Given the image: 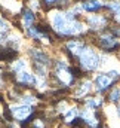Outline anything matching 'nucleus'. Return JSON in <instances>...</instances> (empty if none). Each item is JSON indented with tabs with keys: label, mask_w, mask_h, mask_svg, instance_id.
<instances>
[{
	"label": "nucleus",
	"mask_w": 120,
	"mask_h": 128,
	"mask_svg": "<svg viewBox=\"0 0 120 128\" xmlns=\"http://www.w3.org/2000/svg\"><path fill=\"white\" fill-rule=\"evenodd\" d=\"M46 4H51V3H55V2H58V0H43Z\"/></svg>",
	"instance_id": "obj_16"
},
{
	"label": "nucleus",
	"mask_w": 120,
	"mask_h": 128,
	"mask_svg": "<svg viewBox=\"0 0 120 128\" xmlns=\"http://www.w3.org/2000/svg\"><path fill=\"white\" fill-rule=\"evenodd\" d=\"M98 43H99V46H101L102 49H105V51L114 49V48H117V45H119L117 40H116V37L111 36V34H104V36H101L99 40H98Z\"/></svg>",
	"instance_id": "obj_4"
},
{
	"label": "nucleus",
	"mask_w": 120,
	"mask_h": 128,
	"mask_svg": "<svg viewBox=\"0 0 120 128\" xmlns=\"http://www.w3.org/2000/svg\"><path fill=\"white\" fill-rule=\"evenodd\" d=\"M33 21H34V16H33L31 10H25V12H24V24L28 27V26L33 24Z\"/></svg>",
	"instance_id": "obj_10"
},
{
	"label": "nucleus",
	"mask_w": 120,
	"mask_h": 128,
	"mask_svg": "<svg viewBox=\"0 0 120 128\" xmlns=\"http://www.w3.org/2000/svg\"><path fill=\"white\" fill-rule=\"evenodd\" d=\"M67 48H68V51H71L73 54H76V55H80L82 54V51L85 49V45L82 43V42H68L67 43Z\"/></svg>",
	"instance_id": "obj_7"
},
{
	"label": "nucleus",
	"mask_w": 120,
	"mask_h": 128,
	"mask_svg": "<svg viewBox=\"0 0 120 128\" xmlns=\"http://www.w3.org/2000/svg\"><path fill=\"white\" fill-rule=\"evenodd\" d=\"M117 113H119V116H120V106H119V110H117Z\"/></svg>",
	"instance_id": "obj_17"
},
{
	"label": "nucleus",
	"mask_w": 120,
	"mask_h": 128,
	"mask_svg": "<svg viewBox=\"0 0 120 128\" xmlns=\"http://www.w3.org/2000/svg\"><path fill=\"white\" fill-rule=\"evenodd\" d=\"M79 57H80V64H82V67L85 70H95L99 66L98 54L93 49H90V48H85Z\"/></svg>",
	"instance_id": "obj_2"
},
{
	"label": "nucleus",
	"mask_w": 120,
	"mask_h": 128,
	"mask_svg": "<svg viewBox=\"0 0 120 128\" xmlns=\"http://www.w3.org/2000/svg\"><path fill=\"white\" fill-rule=\"evenodd\" d=\"M7 28H9L7 24H6L3 20H0V40L4 37V34H6V32H7Z\"/></svg>",
	"instance_id": "obj_13"
},
{
	"label": "nucleus",
	"mask_w": 120,
	"mask_h": 128,
	"mask_svg": "<svg viewBox=\"0 0 120 128\" xmlns=\"http://www.w3.org/2000/svg\"><path fill=\"white\" fill-rule=\"evenodd\" d=\"M89 86H90V82H85V84L82 85V88H79L77 96H83L85 92H88V91H89Z\"/></svg>",
	"instance_id": "obj_14"
},
{
	"label": "nucleus",
	"mask_w": 120,
	"mask_h": 128,
	"mask_svg": "<svg viewBox=\"0 0 120 128\" xmlns=\"http://www.w3.org/2000/svg\"><path fill=\"white\" fill-rule=\"evenodd\" d=\"M101 8V3L99 2H96V0H86L85 3H83V9H86V10H98Z\"/></svg>",
	"instance_id": "obj_8"
},
{
	"label": "nucleus",
	"mask_w": 120,
	"mask_h": 128,
	"mask_svg": "<svg viewBox=\"0 0 120 128\" xmlns=\"http://www.w3.org/2000/svg\"><path fill=\"white\" fill-rule=\"evenodd\" d=\"M12 116L18 121H25L31 113H33V109L27 104H21V106H13L12 110H10Z\"/></svg>",
	"instance_id": "obj_3"
},
{
	"label": "nucleus",
	"mask_w": 120,
	"mask_h": 128,
	"mask_svg": "<svg viewBox=\"0 0 120 128\" xmlns=\"http://www.w3.org/2000/svg\"><path fill=\"white\" fill-rule=\"evenodd\" d=\"M24 68H25V61H22V60L15 61V64H13V70L16 72V74L21 73V72H24Z\"/></svg>",
	"instance_id": "obj_11"
},
{
	"label": "nucleus",
	"mask_w": 120,
	"mask_h": 128,
	"mask_svg": "<svg viewBox=\"0 0 120 128\" xmlns=\"http://www.w3.org/2000/svg\"><path fill=\"white\" fill-rule=\"evenodd\" d=\"M110 9H111V10H114V12H116V15H119V16H120V3H117V2L111 3V4H110Z\"/></svg>",
	"instance_id": "obj_15"
},
{
	"label": "nucleus",
	"mask_w": 120,
	"mask_h": 128,
	"mask_svg": "<svg viewBox=\"0 0 120 128\" xmlns=\"http://www.w3.org/2000/svg\"><path fill=\"white\" fill-rule=\"evenodd\" d=\"M52 26L60 34H77L85 30L83 24L77 22L76 20H68L65 14H54L52 15Z\"/></svg>",
	"instance_id": "obj_1"
},
{
	"label": "nucleus",
	"mask_w": 120,
	"mask_h": 128,
	"mask_svg": "<svg viewBox=\"0 0 120 128\" xmlns=\"http://www.w3.org/2000/svg\"><path fill=\"white\" fill-rule=\"evenodd\" d=\"M89 22H90L92 27H101L102 24H105V20L102 16H90Z\"/></svg>",
	"instance_id": "obj_9"
},
{
	"label": "nucleus",
	"mask_w": 120,
	"mask_h": 128,
	"mask_svg": "<svg viewBox=\"0 0 120 128\" xmlns=\"http://www.w3.org/2000/svg\"><path fill=\"white\" fill-rule=\"evenodd\" d=\"M18 80L21 82V84H25V85H34L36 84V79H34V76L28 73V72H21V73H18Z\"/></svg>",
	"instance_id": "obj_6"
},
{
	"label": "nucleus",
	"mask_w": 120,
	"mask_h": 128,
	"mask_svg": "<svg viewBox=\"0 0 120 128\" xmlns=\"http://www.w3.org/2000/svg\"><path fill=\"white\" fill-rule=\"evenodd\" d=\"M108 98H110V101H119L120 100V88H114V90L110 92Z\"/></svg>",
	"instance_id": "obj_12"
},
{
	"label": "nucleus",
	"mask_w": 120,
	"mask_h": 128,
	"mask_svg": "<svg viewBox=\"0 0 120 128\" xmlns=\"http://www.w3.org/2000/svg\"><path fill=\"white\" fill-rule=\"evenodd\" d=\"M111 84H113V79L108 74H98L95 79V86L98 91H105Z\"/></svg>",
	"instance_id": "obj_5"
}]
</instances>
